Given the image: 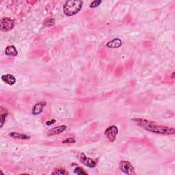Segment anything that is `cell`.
Segmentation results:
<instances>
[{
    "mask_svg": "<svg viewBox=\"0 0 175 175\" xmlns=\"http://www.w3.org/2000/svg\"><path fill=\"white\" fill-rule=\"evenodd\" d=\"M118 134V127L115 125L109 126L105 131V136L111 142H114L116 139V136Z\"/></svg>",
    "mask_w": 175,
    "mask_h": 175,
    "instance_id": "277c9868",
    "label": "cell"
},
{
    "mask_svg": "<svg viewBox=\"0 0 175 175\" xmlns=\"http://www.w3.org/2000/svg\"><path fill=\"white\" fill-rule=\"evenodd\" d=\"M68 174V172H66L64 170L62 169H56L54 172H52V174Z\"/></svg>",
    "mask_w": 175,
    "mask_h": 175,
    "instance_id": "2e32d148",
    "label": "cell"
},
{
    "mask_svg": "<svg viewBox=\"0 0 175 175\" xmlns=\"http://www.w3.org/2000/svg\"><path fill=\"white\" fill-rule=\"evenodd\" d=\"M83 6V2L79 1H66L63 6V11L65 15L72 17L77 14L81 11Z\"/></svg>",
    "mask_w": 175,
    "mask_h": 175,
    "instance_id": "7a4b0ae2",
    "label": "cell"
},
{
    "mask_svg": "<svg viewBox=\"0 0 175 175\" xmlns=\"http://www.w3.org/2000/svg\"><path fill=\"white\" fill-rule=\"evenodd\" d=\"M5 54L7 56H17L18 55V51L16 49V47L13 45L8 46L6 48V51H5Z\"/></svg>",
    "mask_w": 175,
    "mask_h": 175,
    "instance_id": "7c38bea8",
    "label": "cell"
},
{
    "mask_svg": "<svg viewBox=\"0 0 175 175\" xmlns=\"http://www.w3.org/2000/svg\"><path fill=\"white\" fill-rule=\"evenodd\" d=\"M2 80L8 85H14L16 83V78L12 75L7 74L2 76Z\"/></svg>",
    "mask_w": 175,
    "mask_h": 175,
    "instance_id": "9c48e42d",
    "label": "cell"
},
{
    "mask_svg": "<svg viewBox=\"0 0 175 175\" xmlns=\"http://www.w3.org/2000/svg\"><path fill=\"white\" fill-rule=\"evenodd\" d=\"M55 21H55V19H47L45 21L44 24H45V26L47 27H51V26H53L55 24Z\"/></svg>",
    "mask_w": 175,
    "mask_h": 175,
    "instance_id": "4fadbf2b",
    "label": "cell"
},
{
    "mask_svg": "<svg viewBox=\"0 0 175 175\" xmlns=\"http://www.w3.org/2000/svg\"><path fill=\"white\" fill-rule=\"evenodd\" d=\"M9 136L14 139L19 140H29L30 139V136H27L26 134H22L20 133H16V132H11L9 134Z\"/></svg>",
    "mask_w": 175,
    "mask_h": 175,
    "instance_id": "8fae6325",
    "label": "cell"
},
{
    "mask_svg": "<svg viewBox=\"0 0 175 175\" xmlns=\"http://www.w3.org/2000/svg\"><path fill=\"white\" fill-rule=\"evenodd\" d=\"M78 158L81 163L91 168H93L97 166V161H94L93 159L86 157L84 153H80L78 155Z\"/></svg>",
    "mask_w": 175,
    "mask_h": 175,
    "instance_id": "8992f818",
    "label": "cell"
},
{
    "mask_svg": "<svg viewBox=\"0 0 175 175\" xmlns=\"http://www.w3.org/2000/svg\"><path fill=\"white\" fill-rule=\"evenodd\" d=\"M74 172L77 174H79V175H87L88 173L86 172H85L83 168H81V167H76L75 169Z\"/></svg>",
    "mask_w": 175,
    "mask_h": 175,
    "instance_id": "5bb4252c",
    "label": "cell"
},
{
    "mask_svg": "<svg viewBox=\"0 0 175 175\" xmlns=\"http://www.w3.org/2000/svg\"><path fill=\"white\" fill-rule=\"evenodd\" d=\"M56 122V121L55 119H52V120H51V121H47V122H46V125H47V126H49V125H51V124H54L55 122Z\"/></svg>",
    "mask_w": 175,
    "mask_h": 175,
    "instance_id": "d6986e66",
    "label": "cell"
},
{
    "mask_svg": "<svg viewBox=\"0 0 175 175\" xmlns=\"http://www.w3.org/2000/svg\"><path fill=\"white\" fill-rule=\"evenodd\" d=\"M15 26L14 21L10 17H3L0 21V29L3 32H8Z\"/></svg>",
    "mask_w": 175,
    "mask_h": 175,
    "instance_id": "3957f363",
    "label": "cell"
},
{
    "mask_svg": "<svg viewBox=\"0 0 175 175\" xmlns=\"http://www.w3.org/2000/svg\"><path fill=\"white\" fill-rule=\"evenodd\" d=\"M6 116H7V112H6V113H4V114H2L1 115V128L4 125V122L5 121H6Z\"/></svg>",
    "mask_w": 175,
    "mask_h": 175,
    "instance_id": "ac0fdd59",
    "label": "cell"
},
{
    "mask_svg": "<svg viewBox=\"0 0 175 175\" xmlns=\"http://www.w3.org/2000/svg\"><path fill=\"white\" fill-rule=\"evenodd\" d=\"M46 105L47 103L45 101H41L36 103L34 105L33 109H32V114L35 116L41 114L43 112V109L46 106Z\"/></svg>",
    "mask_w": 175,
    "mask_h": 175,
    "instance_id": "52a82bcc",
    "label": "cell"
},
{
    "mask_svg": "<svg viewBox=\"0 0 175 175\" xmlns=\"http://www.w3.org/2000/svg\"><path fill=\"white\" fill-rule=\"evenodd\" d=\"M76 142L75 139L73 138V137H69V138H67L62 142V143L63 144H71V143H75V142Z\"/></svg>",
    "mask_w": 175,
    "mask_h": 175,
    "instance_id": "e0dca14e",
    "label": "cell"
},
{
    "mask_svg": "<svg viewBox=\"0 0 175 175\" xmlns=\"http://www.w3.org/2000/svg\"><path fill=\"white\" fill-rule=\"evenodd\" d=\"M67 129V127L66 125H61V126H58L56 127H54V128L51 129V130H49L48 134L47 135L49 136H55V135H57L63 133V132Z\"/></svg>",
    "mask_w": 175,
    "mask_h": 175,
    "instance_id": "ba28073f",
    "label": "cell"
},
{
    "mask_svg": "<svg viewBox=\"0 0 175 175\" xmlns=\"http://www.w3.org/2000/svg\"><path fill=\"white\" fill-rule=\"evenodd\" d=\"M172 78L174 79V72H172Z\"/></svg>",
    "mask_w": 175,
    "mask_h": 175,
    "instance_id": "ffe728a7",
    "label": "cell"
},
{
    "mask_svg": "<svg viewBox=\"0 0 175 175\" xmlns=\"http://www.w3.org/2000/svg\"><path fill=\"white\" fill-rule=\"evenodd\" d=\"M106 45L109 48H118L122 45V41L119 38H114L107 42Z\"/></svg>",
    "mask_w": 175,
    "mask_h": 175,
    "instance_id": "30bf717a",
    "label": "cell"
},
{
    "mask_svg": "<svg viewBox=\"0 0 175 175\" xmlns=\"http://www.w3.org/2000/svg\"><path fill=\"white\" fill-rule=\"evenodd\" d=\"M120 169L126 174L132 175L136 174L134 167L130 162L127 161H121L120 162Z\"/></svg>",
    "mask_w": 175,
    "mask_h": 175,
    "instance_id": "5b68a950",
    "label": "cell"
},
{
    "mask_svg": "<svg viewBox=\"0 0 175 175\" xmlns=\"http://www.w3.org/2000/svg\"><path fill=\"white\" fill-rule=\"evenodd\" d=\"M101 0H95V1H93L90 5V8H96V7L99 6L100 4H101Z\"/></svg>",
    "mask_w": 175,
    "mask_h": 175,
    "instance_id": "9a60e30c",
    "label": "cell"
},
{
    "mask_svg": "<svg viewBox=\"0 0 175 175\" xmlns=\"http://www.w3.org/2000/svg\"><path fill=\"white\" fill-rule=\"evenodd\" d=\"M134 122H136L137 125L142 127L146 131L152 132V133L162 134V135H174L175 134V130L174 128L159 125L154 122L148 121V120L142 118H134Z\"/></svg>",
    "mask_w": 175,
    "mask_h": 175,
    "instance_id": "6da1fadb",
    "label": "cell"
}]
</instances>
